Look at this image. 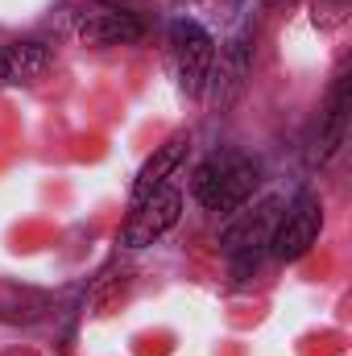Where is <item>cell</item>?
<instances>
[{"mask_svg":"<svg viewBox=\"0 0 352 356\" xmlns=\"http://www.w3.org/2000/svg\"><path fill=\"white\" fill-rule=\"evenodd\" d=\"M257 186H262V162L245 149H216L191 175V195L216 216H237Z\"/></svg>","mask_w":352,"mask_h":356,"instance_id":"6da1fadb","label":"cell"},{"mask_svg":"<svg viewBox=\"0 0 352 356\" xmlns=\"http://www.w3.org/2000/svg\"><path fill=\"white\" fill-rule=\"evenodd\" d=\"M319 228H323V203L315 191H303L278 211V224L269 232V253L278 261H298L319 241Z\"/></svg>","mask_w":352,"mask_h":356,"instance_id":"7a4b0ae2","label":"cell"},{"mask_svg":"<svg viewBox=\"0 0 352 356\" xmlns=\"http://www.w3.org/2000/svg\"><path fill=\"white\" fill-rule=\"evenodd\" d=\"M170 50H175L178 83L195 99L207 91L211 67H216V38L195 21V17H175L170 21Z\"/></svg>","mask_w":352,"mask_h":356,"instance_id":"3957f363","label":"cell"},{"mask_svg":"<svg viewBox=\"0 0 352 356\" xmlns=\"http://www.w3.org/2000/svg\"><path fill=\"white\" fill-rule=\"evenodd\" d=\"M178 216H182V195H178L175 186L150 191L145 199L133 203V211H129V220L120 228V245L125 249H145V245L162 241L178 224Z\"/></svg>","mask_w":352,"mask_h":356,"instance_id":"277c9868","label":"cell"},{"mask_svg":"<svg viewBox=\"0 0 352 356\" xmlns=\"http://www.w3.org/2000/svg\"><path fill=\"white\" fill-rule=\"evenodd\" d=\"M253 42H257L253 25L237 29V33L224 42L220 67H211V79H207V83L216 88V112H228V108L241 99V91L249 83V75H253Z\"/></svg>","mask_w":352,"mask_h":356,"instance_id":"5b68a950","label":"cell"},{"mask_svg":"<svg viewBox=\"0 0 352 356\" xmlns=\"http://www.w3.org/2000/svg\"><path fill=\"white\" fill-rule=\"evenodd\" d=\"M79 38L83 46H133L145 38V17L120 4L108 8H91L79 17Z\"/></svg>","mask_w":352,"mask_h":356,"instance_id":"8992f818","label":"cell"},{"mask_svg":"<svg viewBox=\"0 0 352 356\" xmlns=\"http://www.w3.org/2000/svg\"><path fill=\"white\" fill-rule=\"evenodd\" d=\"M54 67V50L46 42H4L0 46V79L4 83H38Z\"/></svg>","mask_w":352,"mask_h":356,"instance_id":"52a82bcc","label":"cell"},{"mask_svg":"<svg viewBox=\"0 0 352 356\" xmlns=\"http://www.w3.org/2000/svg\"><path fill=\"white\" fill-rule=\"evenodd\" d=\"M349 108H352V83H349V75H344V79H336V88L328 95L323 129H319V141H315V154H311L315 166H323L344 145V137H349Z\"/></svg>","mask_w":352,"mask_h":356,"instance_id":"ba28073f","label":"cell"},{"mask_svg":"<svg viewBox=\"0 0 352 356\" xmlns=\"http://www.w3.org/2000/svg\"><path fill=\"white\" fill-rule=\"evenodd\" d=\"M186 149H191V137H186V133H175L166 145H158V149L145 158V166L137 170V178H133V203H137V199H145L150 191L166 186V178L175 175L178 166H182Z\"/></svg>","mask_w":352,"mask_h":356,"instance_id":"9c48e42d","label":"cell"},{"mask_svg":"<svg viewBox=\"0 0 352 356\" xmlns=\"http://www.w3.org/2000/svg\"><path fill=\"white\" fill-rule=\"evenodd\" d=\"M46 315H50V294L46 290L0 277V323L21 327V323H38Z\"/></svg>","mask_w":352,"mask_h":356,"instance_id":"30bf717a","label":"cell"},{"mask_svg":"<svg viewBox=\"0 0 352 356\" xmlns=\"http://www.w3.org/2000/svg\"><path fill=\"white\" fill-rule=\"evenodd\" d=\"M182 4H195V0H182Z\"/></svg>","mask_w":352,"mask_h":356,"instance_id":"8fae6325","label":"cell"}]
</instances>
